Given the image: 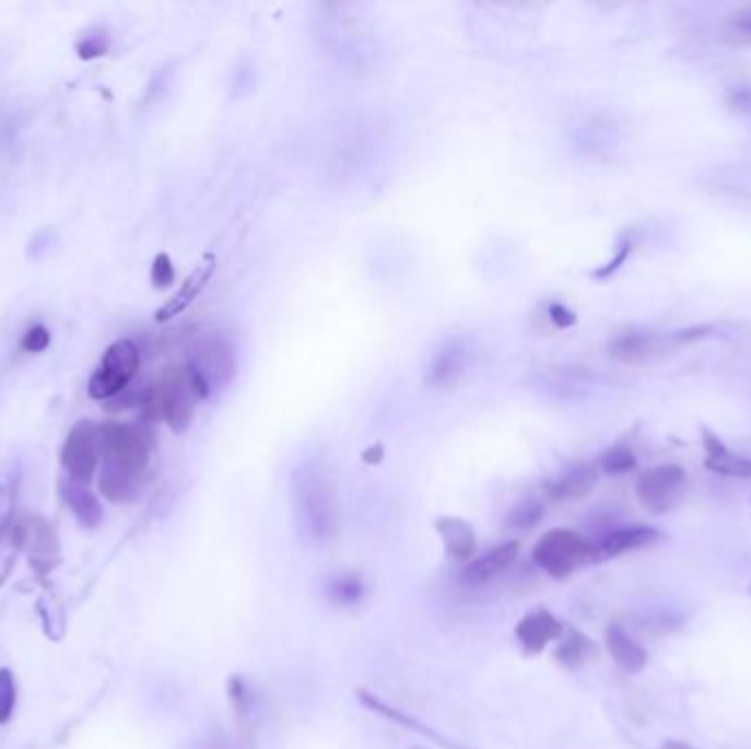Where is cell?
I'll use <instances>...</instances> for the list:
<instances>
[{
  "mask_svg": "<svg viewBox=\"0 0 751 749\" xmlns=\"http://www.w3.org/2000/svg\"><path fill=\"white\" fill-rule=\"evenodd\" d=\"M661 749H696V747H692L688 742H681V740H668Z\"/></svg>",
  "mask_w": 751,
  "mask_h": 749,
  "instance_id": "35",
  "label": "cell"
},
{
  "mask_svg": "<svg viewBox=\"0 0 751 749\" xmlns=\"http://www.w3.org/2000/svg\"><path fill=\"white\" fill-rule=\"evenodd\" d=\"M226 692H228L233 716L244 727L250 721V716H254V697H250L246 681L239 675H233L226 683Z\"/></svg>",
  "mask_w": 751,
  "mask_h": 749,
  "instance_id": "24",
  "label": "cell"
},
{
  "mask_svg": "<svg viewBox=\"0 0 751 749\" xmlns=\"http://www.w3.org/2000/svg\"><path fill=\"white\" fill-rule=\"evenodd\" d=\"M58 492L82 528L93 530L102 524L104 511H102V504H99V499L95 496V492L89 490V483H82V481L64 475L58 483Z\"/></svg>",
  "mask_w": 751,
  "mask_h": 749,
  "instance_id": "11",
  "label": "cell"
},
{
  "mask_svg": "<svg viewBox=\"0 0 751 749\" xmlns=\"http://www.w3.org/2000/svg\"><path fill=\"white\" fill-rule=\"evenodd\" d=\"M631 251H633V242L624 237V239L618 244V254H615L602 269H598V271L594 273V278H596V280H607V278H611L613 273H618V271L624 267V262L629 260Z\"/></svg>",
  "mask_w": 751,
  "mask_h": 749,
  "instance_id": "31",
  "label": "cell"
},
{
  "mask_svg": "<svg viewBox=\"0 0 751 749\" xmlns=\"http://www.w3.org/2000/svg\"><path fill=\"white\" fill-rule=\"evenodd\" d=\"M174 278H176V271H174V265L169 260L167 254H159L152 262V269H150V280L154 284V289H167L174 284Z\"/></svg>",
  "mask_w": 751,
  "mask_h": 749,
  "instance_id": "30",
  "label": "cell"
},
{
  "mask_svg": "<svg viewBox=\"0 0 751 749\" xmlns=\"http://www.w3.org/2000/svg\"><path fill=\"white\" fill-rule=\"evenodd\" d=\"M587 651H589V640L583 637L580 633H572L570 640H565L556 653V657L561 662H565L567 666H576L580 662H585L587 657Z\"/></svg>",
  "mask_w": 751,
  "mask_h": 749,
  "instance_id": "28",
  "label": "cell"
},
{
  "mask_svg": "<svg viewBox=\"0 0 751 749\" xmlns=\"http://www.w3.org/2000/svg\"><path fill=\"white\" fill-rule=\"evenodd\" d=\"M659 539V533L648 526H631V528H620L602 537L600 543L594 546L596 561L620 557L639 548H646Z\"/></svg>",
  "mask_w": 751,
  "mask_h": 749,
  "instance_id": "16",
  "label": "cell"
},
{
  "mask_svg": "<svg viewBox=\"0 0 751 749\" xmlns=\"http://www.w3.org/2000/svg\"><path fill=\"white\" fill-rule=\"evenodd\" d=\"M12 541L16 548H25L32 565L45 574L51 572L60 559V543L56 530L43 517H30L19 522L12 530Z\"/></svg>",
  "mask_w": 751,
  "mask_h": 749,
  "instance_id": "9",
  "label": "cell"
},
{
  "mask_svg": "<svg viewBox=\"0 0 751 749\" xmlns=\"http://www.w3.org/2000/svg\"><path fill=\"white\" fill-rule=\"evenodd\" d=\"M541 517H543V504L537 502V499H526V502H521L513 508L506 526H508V530L524 533V530L535 528L541 522Z\"/></svg>",
  "mask_w": 751,
  "mask_h": 749,
  "instance_id": "25",
  "label": "cell"
},
{
  "mask_svg": "<svg viewBox=\"0 0 751 749\" xmlns=\"http://www.w3.org/2000/svg\"><path fill=\"white\" fill-rule=\"evenodd\" d=\"M535 563L552 578H570L580 565L596 561L594 543L572 530H552L539 539L532 552Z\"/></svg>",
  "mask_w": 751,
  "mask_h": 749,
  "instance_id": "3",
  "label": "cell"
},
{
  "mask_svg": "<svg viewBox=\"0 0 751 749\" xmlns=\"http://www.w3.org/2000/svg\"><path fill=\"white\" fill-rule=\"evenodd\" d=\"M141 477L126 472L121 468H115L110 464H102L99 470V490L113 504H126L132 502L139 492Z\"/></svg>",
  "mask_w": 751,
  "mask_h": 749,
  "instance_id": "20",
  "label": "cell"
},
{
  "mask_svg": "<svg viewBox=\"0 0 751 749\" xmlns=\"http://www.w3.org/2000/svg\"><path fill=\"white\" fill-rule=\"evenodd\" d=\"M550 317H552V321H554L559 328H570V326L576 324V315H574L570 308H565L563 304H554V306L550 308Z\"/></svg>",
  "mask_w": 751,
  "mask_h": 749,
  "instance_id": "33",
  "label": "cell"
},
{
  "mask_svg": "<svg viewBox=\"0 0 751 749\" xmlns=\"http://www.w3.org/2000/svg\"><path fill=\"white\" fill-rule=\"evenodd\" d=\"M596 479H598V475L591 466H576L550 485V496L552 499L583 496L594 488Z\"/></svg>",
  "mask_w": 751,
  "mask_h": 749,
  "instance_id": "21",
  "label": "cell"
},
{
  "mask_svg": "<svg viewBox=\"0 0 751 749\" xmlns=\"http://www.w3.org/2000/svg\"><path fill=\"white\" fill-rule=\"evenodd\" d=\"M102 435V461L137 477L143 475L150 461V446L145 435L130 424L106 422L99 424Z\"/></svg>",
  "mask_w": 751,
  "mask_h": 749,
  "instance_id": "5",
  "label": "cell"
},
{
  "mask_svg": "<svg viewBox=\"0 0 751 749\" xmlns=\"http://www.w3.org/2000/svg\"><path fill=\"white\" fill-rule=\"evenodd\" d=\"M563 635V624L556 616H552L545 609L528 613L519 624H517V640L528 653H541L548 648L552 642L561 640Z\"/></svg>",
  "mask_w": 751,
  "mask_h": 749,
  "instance_id": "13",
  "label": "cell"
},
{
  "mask_svg": "<svg viewBox=\"0 0 751 749\" xmlns=\"http://www.w3.org/2000/svg\"><path fill=\"white\" fill-rule=\"evenodd\" d=\"M200 749H226V747L220 745V742H211V745H202Z\"/></svg>",
  "mask_w": 751,
  "mask_h": 749,
  "instance_id": "36",
  "label": "cell"
},
{
  "mask_svg": "<svg viewBox=\"0 0 751 749\" xmlns=\"http://www.w3.org/2000/svg\"><path fill=\"white\" fill-rule=\"evenodd\" d=\"M154 387L159 394L161 418L174 433L187 431L193 420L196 405L202 400L191 383L187 367H167Z\"/></svg>",
  "mask_w": 751,
  "mask_h": 749,
  "instance_id": "4",
  "label": "cell"
},
{
  "mask_svg": "<svg viewBox=\"0 0 751 749\" xmlns=\"http://www.w3.org/2000/svg\"><path fill=\"white\" fill-rule=\"evenodd\" d=\"M106 51H108V36L106 34H97V36L91 34L78 43V56L82 60L102 58V56H106Z\"/></svg>",
  "mask_w": 751,
  "mask_h": 749,
  "instance_id": "32",
  "label": "cell"
},
{
  "mask_svg": "<svg viewBox=\"0 0 751 749\" xmlns=\"http://www.w3.org/2000/svg\"><path fill=\"white\" fill-rule=\"evenodd\" d=\"M326 594H328L330 602H335L339 607H352V605L361 602V598L365 594V585H363L359 574H339V576L330 578Z\"/></svg>",
  "mask_w": 751,
  "mask_h": 749,
  "instance_id": "23",
  "label": "cell"
},
{
  "mask_svg": "<svg viewBox=\"0 0 751 749\" xmlns=\"http://www.w3.org/2000/svg\"><path fill=\"white\" fill-rule=\"evenodd\" d=\"M701 437H703V448L707 453L705 464L709 470L718 475H727V477H751V459L729 450L723 444V440L709 429H703Z\"/></svg>",
  "mask_w": 751,
  "mask_h": 749,
  "instance_id": "17",
  "label": "cell"
},
{
  "mask_svg": "<svg viewBox=\"0 0 751 749\" xmlns=\"http://www.w3.org/2000/svg\"><path fill=\"white\" fill-rule=\"evenodd\" d=\"M519 554V543L517 541H508L504 546H498L494 550H490L488 554H483L481 559H474L461 574V581L466 585H483L492 578H496L501 572H506Z\"/></svg>",
  "mask_w": 751,
  "mask_h": 749,
  "instance_id": "14",
  "label": "cell"
},
{
  "mask_svg": "<svg viewBox=\"0 0 751 749\" xmlns=\"http://www.w3.org/2000/svg\"><path fill=\"white\" fill-rule=\"evenodd\" d=\"M141 365V352L130 339L110 343L89 381V396L93 400H113L124 394L134 381Z\"/></svg>",
  "mask_w": 751,
  "mask_h": 749,
  "instance_id": "2",
  "label": "cell"
},
{
  "mask_svg": "<svg viewBox=\"0 0 751 749\" xmlns=\"http://www.w3.org/2000/svg\"><path fill=\"white\" fill-rule=\"evenodd\" d=\"M16 499H19V475H8L0 481V546L12 537L16 526Z\"/></svg>",
  "mask_w": 751,
  "mask_h": 749,
  "instance_id": "22",
  "label": "cell"
},
{
  "mask_svg": "<svg viewBox=\"0 0 751 749\" xmlns=\"http://www.w3.org/2000/svg\"><path fill=\"white\" fill-rule=\"evenodd\" d=\"M187 367L207 383L209 391H213L233 378L235 356L228 341L218 332H211L198 339Z\"/></svg>",
  "mask_w": 751,
  "mask_h": 749,
  "instance_id": "8",
  "label": "cell"
},
{
  "mask_svg": "<svg viewBox=\"0 0 751 749\" xmlns=\"http://www.w3.org/2000/svg\"><path fill=\"white\" fill-rule=\"evenodd\" d=\"M635 453L626 446H613L607 453H602L600 457V468L607 475H622L629 472L631 468H635Z\"/></svg>",
  "mask_w": 751,
  "mask_h": 749,
  "instance_id": "27",
  "label": "cell"
},
{
  "mask_svg": "<svg viewBox=\"0 0 751 749\" xmlns=\"http://www.w3.org/2000/svg\"><path fill=\"white\" fill-rule=\"evenodd\" d=\"M213 271H215V258L204 256V260L187 276V280L180 284V289L156 311V321L163 324V321H169V319L183 315L198 300V295L204 291Z\"/></svg>",
  "mask_w": 751,
  "mask_h": 749,
  "instance_id": "12",
  "label": "cell"
},
{
  "mask_svg": "<svg viewBox=\"0 0 751 749\" xmlns=\"http://www.w3.org/2000/svg\"><path fill=\"white\" fill-rule=\"evenodd\" d=\"M677 348V341L670 335H655L650 330H626V332H620L615 335L609 346H607V352L611 359L620 361V363H626V365H637V363H648L653 361L655 356L664 354L666 350H672Z\"/></svg>",
  "mask_w": 751,
  "mask_h": 749,
  "instance_id": "10",
  "label": "cell"
},
{
  "mask_svg": "<svg viewBox=\"0 0 751 749\" xmlns=\"http://www.w3.org/2000/svg\"><path fill=\"white\" fill-rule=\"evenodd\" d=\"M102 459V435L99 424L93 420H80L69 431L62 450L60 464L69 477L89 483Z\"/></svg>",
  "mask_w": 751,
  "mask_h": 749,
  "instance_id": "7",
  "label": "cell"
},
{
  "mask_svg": "<svg viewBox=\"0 0 751 749\" xmlns=\"http://www.w3.org/2000/svg\"><path fill=\"white\" fill-rule=\"evenodd\" d=\"M435 530L450 559L468 561L477 552V537L468 522L457 517H439L435 522Z\"/></svg>",
  "mask_w": 751,
  "mask_h": 749,
  "instance_id": "18",
  "label": "cell"
},
{
  "mask_svg": "<svg viewBox=\"0 0 751 749\" xmlns=\"http://www.w3.org/2000/svg\"><path fill=\"white\" fill-rule=\"evenodd\" d=\"M607 648L613 662L626 672H639L648 664V653L618 624L607 629Z\"/></svg>",
  "mask_w": 751,
  "mask_h": 749,
  "instance_id": "19",
  "label": "cell"
},
{
  "mask_svg": "<svg viewBox=\"0 0 751 749\" xmlns=\"http://www.w3.org/2000/svg\"><path fill=\"white\" fill-rule=\"evenodd\" d=\"M293 499L304 535L328 541L339 528V496L332 479L315 464H304L293 475Z\"/></svg>",
  "mask_w": 751,
  "mask_h": 749,
  "instance_id": "1",
  "label": "cell"
},
{
  "mask_svg": "<svg viewBox=\"0 0 751 749\" xmlns=\"http://www.w3.org/2000/svg\"><path fill=\"white\" fill-rule=\"evenodd\" d=\"M468 365H470V352L459 343H448L433 359L426 372V383L433 387H453L463 378Z\"/></svg>",
  "mask_w": 751,
  "mask_h": 749,
  "instance_id": "15",
  "label": "cell"
},
{
  "mask_svg": "<svg viewBox=\"0 0 751 749\" xmlns=\"http://www.w3.org/2000/svg\"><path fill=\"white\" fill-rule=\"evenodd\" d=\"M734 27H736L738 32L751 34V8H744L740 14L734 16Z\"/></svg>",
  "mask_w": 751,
  "mask_h": 749,
  "instance_id": "34",
  "label": "cell"
},
{
  "mask_svg": "<svg viewBox=\"0 0 751 749\" xmlns=\"http://www.w3.org/2000/svg\"><path fill=\"white\" fill-rule=\"evenodd\" d=\"M16 710V677L10 668H0V725L12 721Z\"/></svg>",
  "mask_w": 751,
  "mask_h": 749,
  "instance_id": "26",
  "label": "cell"
},
{
  "mask_svg": "<svg viewBox=\"0 0 751 749\" xmlns=\"http://www.w3.org/2000/svg\"><path fill=\"white\" fill-rule=\"evenodd\" d=\"M51 346V330L45 324H34L21 339V350L27 354H40Z\"/></svg>",
  "mask_w": 751,
  "mask_h": 749,
  "instance_id": "29",
  "label": "cell"
},
{
  "mask_svg": "<svg viewBox=\"0 0 751 749\" xmlns=\"http://www.w3.org/2000/svg\"><path fill=\"white\" fill-rule=\"evenodd\" d=\"M635 492L639 504L655 513L664 515L677 508L685 492V470L677 464H659L644 470L637 477Z\"/></svg>",
  "mask_w": 751,
  "mask_h": 749,
  "instance_id": "6",
  "label": "cell"
}]
</instances>
